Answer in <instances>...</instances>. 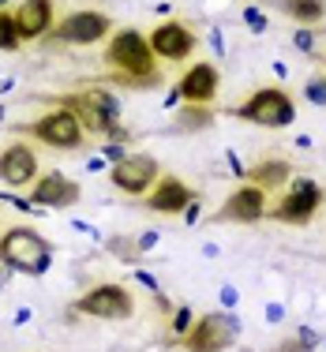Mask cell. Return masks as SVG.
<instances>
[{
  "label": "cell",
  "mask_w": 326,
  "mask_h": 352,
  "mask_svg": "<svg viewBox=\"0 0 326 352\" xmlns=\"http://www.w3.org/2000/svg\"><path fill=\"white\" fill-rule=\"evenodd\" d=\"M105 68L109 79L120 82V87H135V90H150L162 82V72H157V56L150 49V41L139 34L135 27H120L105 45Z\"/></svg>",
  "instance_id": "6da1fadb"
},
{
  "label": "cell",
  "mask_w": 326,
  "mask_h": 352,
  "mask_svg": "<svg viewBox=\"0 0 326 352\" xmlns=\"http://www.w3.org/2000/svg\"><path fill=\"white\" fill-rule=\"evenodd\" d=\"M56 105L72 109L79 116V124L87 128V135H116L120 139V102L105 87H87L79 94H64V98H56Z\"/></svg>",
  "instance_id": "7a4b0ae2"
},
{
  "label": "cell",
  "mask_w": 326,
  "mask_h": 352,
  "mask_svg": "<svg viewBox=\"0 0 326 352\" xmlns=\"http://www.w3.org/2000/svg\"><path fill=\"white\" fill-rule=\"evenodd\" d=\"M49 258H53L49 240L38 229H30V225H15V229H8L0 236V263L19 274H45Z\"/></svg>",
  "instance_id": "3957f363"
},
{
  "label": "cell",
  "mask_w": 326,
  "mask_h": 352,
  "mask_svg": "<svg viewBox=\"0 0 326 352\" xmlns=\"http://www.w3.org/2000/svg\"><path fill=\"white\" fill-rule=\"evenodd\" d=\"M240 338V318L229 311H206L191 322V330L177 338L184 352H225Z\"/></svg>",
  "instance_id": "277c9868"
},
{
  "label": "cell",
  "mask_w": 326,
  "mask_h": 352,
  "mask_svg": "<svg viewBox=\"0 0 326 352\" xmlns=\"http://www.w3.org/2000/svg\"><path fill=\"white\" fill-rule=\"evenodd\" d=\"M232 116H237V120H248V124H259V128L281 131L296 120V105H292V98L281 87H259L248 102H240L232 109Z\"/></svg>",
  "instance_id": "5b68a950"
},
{
  "label": "cell",
  "mask_w": 326,
  "mask_h": 352,
  "mask_svg": "<svg viewBox=\"0 0 326 352\" xmlns=\"http://www.w3.org/2000/svg\"><path fill=\"white\" fill-rule=\"evenodd\" d=\"M19 131L27 139H38V142H45V146H53V150H79L83 139H87V128L79 124V116L64 105H53L49 113H41L34 124H23Z\"/></svg>",
  "instance_id": "8992f818"
},
{
  "label": "cell",
  "mask_w": 326,
  "mask_h": 352,
  "mask_svg": "<svg viewBox=\"0 0 326 352\" xmlns=\"http://www.w3.org/2000/svg\"><path fill=\"white\" fill-rule=\"evenodd\" d=\"M323 203H326V191L312 176H292V188L266 210V217L281 225H312V217L319 214Z\"/></svg>",
  "instance_id": "52a82bcc"
},
{
  "label": "cell",
  "mask_w": 326,
  "mask_h": 352,
  "mask_svg": "<svg viewBox=\"0 0 326 352\" xmlns=\"http://www.w3.org/2000/svg\"><path fill=\"white\" fill-rule=\"evenodd\" d=\"M75 315H87V318H131L135 315V296H131L128 285H116V281H105V285H94L90 292H83L72 307Z\"/></svg>",
  "instance_id": "ba28073f"
},
{
  "label": "cell",
  "mask_w": 326,
  "mask_h": 352,
  "mask_svg": "<svg viewBox=\"0 0 326 352\" xmlns=\"http://www.w3.org/2000/svg\"><path fill=\"white\" fill-rule=\"evenodd\" d=\"M109 30H113V19H109L105 12H94V8L87 12V8H83V12L64 15V19L49 30V41H53V45H94V41H102Z\"/></svg>",
  "instance_id": "9c48e42d"
},
{
  "label": "cell",
  "mask_w": 326,
  "mask_h": 352,
  "mask_svg": "<svg viewBox=\"0 0 326 352\" xmlns=\"http://www.w3.org/2000/svg\"><path fill=\"white\" fill-rule=\"evenodd\" d=\"M217 90H221V72H217V64L199 60L180 75V82L169 90L165 102L169 105H177V102H184V105H214Z\"/></svg>",
  "instance_id": "30bf717a"
},
{
  "label": "cell",
  "mask_w": 326,
  "mask_h": 352,
  "mask_svg": "<svg viewBox=\"0 0 326 352\" xmlns=\"http://www.w3.org/2000/svg\"><path fill=\"white\" fill-rule=\"evenodd\" d=\"M157 176H162V165H157L154 154H124L120 162H113V169H109L113 188L124 191V195H146L157 184Z\"/></svg>",
  "instance_id": "8fae6325"
},
{
  "label": "cell",
  "mask_w": 326,
  "mask_h": 352,
  "mask_svg": "<svg viewBox=\"0 0 326 352\" xmlns=\"http://www.w3.org/2000/svg\"><path fill=\"white\" fill-rule=\"evenodd\" d=\"M146 41H150V49H154L157 60H173V64L188 60V56L199 49V34H195V30H191L184 19H165V23H157V27L146 34Z\"/></svg>",
  "instance_id": "7c38bea8"
},
{
  "label": "cell",
  "mask_w": 326,
  "mask_h": 352,
  "mask_svg": "<svg viewBox=\"0 0 326 352\" xmlns=\"http://www.w3.org/2000/svg\"><path fill=\"white\" fill-rule=\"evenodd\" d=\"M266 210H270V203H266V191L255 188V184H240L237 191H229L221 203V210L214 214V221H232V225H255L263 221Z\"/></svg>",
  "instance_id": "4fadbf2b"
},
{
  "label": "cell",
  "mask_w": 326,
  "mask_h": 352,
  "mask_svg": "<svg viewBox=\"0 0 326 352\" xmlns=\"http://www.w3.org/2000/svg\"><path fill=\"white\" fill-rule=\"evenodd\" d=\"M195 191L188 188V184L180 180V176H173V173H162L157 176V184L146 191V210H154V214H165V217H177L184 214L191 203H195Z\"/></svg>",
  "instance_id": "5bb4252c"
},
{
  "label": "cell",
  "mask_w": 326,
  "mask_h": 352,
  "mask_svg": "<svg viewBox=\"0 0 326 352\" xmlns=\"http://www.w3.org/2000/svg\"><path fill=\"white\" fill-rule=\"evenodd\" d=\"M79 195H83L79 184H75L72 176H64V173H45L27 188L30 203L34 206H53V210H68V206L79 203Z\"/></svg>",
  "instance_id": "9a60e30c"
},
{
  "label": "cell",
  "mask_w": 326,
  "mask_h": 352,
  "mask_svg": "<svg viewBox=\"0 0 326 352\" xmlns=\"http://www.w3.org/2000/svg\"><path fill=\"white\" fill-rule=\"evenodd\" d=\"M38 154L27 142H8L4 154H0V184L8 188H30L38 180Z\"/></svg>",
  "instance_id": "2e32d148"
},
{
  "label": "cell",
  "mask_w": 326,
  "mask_h": 352,
  "mask_svg": "<svg viewBox=\"0 0 326 352\" xmlns=\"http://www.w3.org/2000/svg\"><path fill=\"white\" fill-rule=\"evenodd\" d=\"M12 15L23 41H41L53 30V0H23Z\"/></svg>",
  "instance_id": "e0dca14e"
},
{
  "label": "cell",
  "mask_w": 326,
  "mask_h": 352,
  "mask_svg": "<svg viewBox=\"0 0 326 352\" xmlns=\"http://www.w3.org/2000/svg\"><path fill=\"white\" fill-rule=\"evenodd\" d=\"M244 180L255 184V188H263L266 195L278 188H285V184L292 180V165L285 162V157H263V162H255L252 169H244Z\"/></svg>",
  "instance_id": "ac0fdd59"
},
{
  "label": "cell",
  "mask_w": 326,
  "mask_h": 352,
  "mask_svg": "<svg viewBox=\"0 0 326 352\" xmlns=\"http://www.w3.org/2000/svg\"><path fill=\"white\" fill-rule=\"evenodd\" d=\"M274 8L300 27H319L326 19V0H274Z\"/></svg>",
  "instance_id": "d6986e66"
},
{
  "label": "cell",
  "mask_w": 326,
  "mask_h": 352,
  "mask_svg": "<svg viewBox=\"0 0 326 352\" xmlns=\"http://www.w3.org/2000/svg\"><path fill=\"white\" fill-rule=\"evenodd\" d=\"M214 116H210V105H184L173 120V131H199V128H210Z\"/></svg>",
  "instance_id": "ffe728a7"
},
{
  "label": "cell",
  "mask_w": 326,
  "mask_h": 352,
  "mask_svg": "<svg viewBox=\"0 0 326 352\" xmlns=\"http://www.w3.org/2000/svg\"><path fill=\"white\" fill-rule=\"evenodd\" d=\"M19 45H23V38H19V30H15V15L0 8V49L12 53V49H19Z\"/></svg>",
  "instance_id": "44dd1931"
},
{
  "label": "cell",
  "mask_w": 326,
  "mask_h": 352,
  "mask_svg": "<svg viewBox=\"0 0 326 352\" xmlns=\"http://www.w3.org/2000/svg\"><path fill=\"white\" fill-rule=\"evenodd\" d=\"M304 98L312 105H319V109H326V75L319 72V75H312V79L304 82Z\"/></svg>",
  "instance_id": "7402d4cb"
},
{
  "label": "cell",
  "mask_w": 326,
  "mask_h": 352,
  "mask_svg": "<svg viewBox=\"0 0 326 352\" xmlns=\"http://www.w3.org/2000/svg\"><path fill=\"white\" fill-rule=\"evenodd\" d=\"M274 352H315V345L304 338V333H292V338L278 341V349H274Z\"/></svg>",
  "instance_id": "603a6c76"
},
{
  "label": "cell",
  "mask_w": 326,
  "mask_h": 352,
  "mask_svg": "<svg viewBox=\"0 0 326 352\" xmlns=\"http://www.w3.org/2000/svg\"><path fill=\"white\" fill-rule=\"evenodd\" d=\"M191 322H195L191 307H177V315H173V333H177V338H184V333L191 330Z\"/></svg>",
  "instance_id": "cb8c5ba5"
},
{
  "label": "cell",
  "mask_w": 326,
  "mask_h": 352,
  "mask_svg": "<svg viewBox=\"0 0 326 352\" xmlns=\"http://www.w3.org/2000/svg\"><path fill=\"white\" fill-rule=\"evenodd\" d=\"M244 23L255 30V34H263V30L270 27V23H266V12H263V8H244Z\"/></svg>",
  "instance_id": "d4e9b609"
},
{
  "label": "cell",
  "mask_w": 326,
  "mask_h": 352,
  "mask_svg": "<svg viewBox=\"0 0 326 352\" xmlns=\"http://www.w3.org/2000/svg\"><path fill=\"white\" fill-rule=\"evenodd\" d=\"M312 30H319V27H312ZM312 30H296V34H292V41H296V45L304 49V53H312V45H315Z\"/></svg>",
  "instance_id": "484cf974"
},
{
  "label": "cell",
  "mask_w": 326,
  "mask_h": 352,
  "mask_svg": "<svg viewBox=\"0 0 326 352\" xmlns=\"http://www.w3.org/2000/svg\"><path fill=\"white\" fill-rule=\"evenodd\" d=\"M109 251H113V255H124V258H135V248H131V244H124L120 236H116V240H109Z\"/></svg>",
  "instance_id": "4316f807"
},
{
  "label": "cell",
  "mask_w": 326,
  "mask_h": 352,
  "mask_svg": "<svg viewBox=\"0 0 326 352\" xmlns=\"http://www.w3.org/2000/svg\"><path fill=\"white\" fill-rule=\"evenodd\" d=\"M199 206H203V203L195 199V203H191L188 210H184V221H188V225H195V221H199Z\"/></svg>",
  "instance_id": "83f0119b"
},
{
  "label": "cell",
  "mask_w": 326,
  "mask_h": 352,
  "mask_svg": "<svg viewBox=\"0 0 326 352\" xmlns=\"http://www.w3.org/2000/svg\"><path fill=\"white\" fill-rule=\"evenodd\" d=\"M221 300H225V304H237V289H229V285H225V289H221Z\"/></svg>",
  "instance_id": "f1b7e54d"
},
{
  "label": "cell",
  "mask_w": 326,
  "mask_h": 352,
  "mask_svg": "<svg viewBox=\"0 0 326 352\" xmlns=\"http://www.w3.org/2000/svg\"><path fill=\"white\" fill-rule=\"evenodd\" d=\"M4 4H8V0H0V8H4Z\"/></svg>",
  "instance_id": "f546056e"
},
{
  "label": "cell",
  "mask_w": 326,
  "mask_h": 352,
  "mask_svg": "<svg viewBox=\"0 0 326 352\" xmlns=\"http://www.w3.org/2000/svg\"><path fill=\"white\" fill-rule=\"evenodd\" d=\"M0 289H4V281H0Z\"/></svg>",
  "instance_id": "4dcf8cb0"
},
{
  "label": "cell",
  "mask_w": 326,
  "mask_h": 352,
  "mask_svg": "<svg viewBox=\"0 0 326 352\" xmlns=\"http://www.w3.org/2000/svg\"><path fill=\"white\" fill-rule=\"evenodd\" d=\"M323 64H326V56H323Z\"/></svg>",
  "instance_id": "1f68e13d"
}]
</instances>
